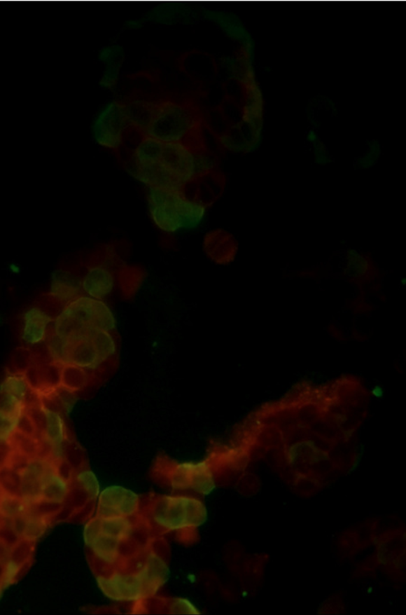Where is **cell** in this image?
Returning a JSON list of instances; mask_svg holds the SVG:
<instances>
[{"label": "cell", "instance_id": "7", "mask_svg": "<svg viewBox=\"0 0 406 615\" xmlns=\"http://www.w3.org/2000/svg\"><path fill=\"white\" fill-rule=\"evenodd\" d=\"M190 127L186 109L172 103L158 104L155 118L146 131L149 137L165 143H179Z\"/></svg>", "mask_w": 406, "mask_h": 615}, {"label": "cell", "instance_id": "11", "mask_svg": "<svg viewBox=\"0 0 406 615\" xmlns=\"http://www.w3.org/2000/svg\"><path fill=\"white\" fill-rule=\"evenodd\" d=\"M60 363H48L40 361H29L23 371L27 383L38 394L40 399L55 392L61 384V371L58 368Z\"/></svg>", "mask_w": 406, "mask_h": 615}, {"label": "cell", "instance_id": "28", "mask_svg": "<svg viewBox=\"0 0 406 615\" xmlns=\"http://www.w3.org/2000/svg\"><path fill=\"white\" fill-rule=\"evenodd\" d=\"M78 481L83 488L91 495L92 497H97L99 493V484L93 473L85 471L78 475Z\"/></svg>", "mask_w": 406, "mask_h": 615}, {"label": "cell", "instance_id": "25", "mask_svg": "<svg viewBox=\"0 0 406 615\" xmlns=\"http://www.w3.org/2000/svg\"><path fill=\"white\" fill-rule=\"evenodd\" d=\"M346 270L351 272L363 273L368 268V261L355 249H349L346 254Z\"/></svg>", "mask_w": 406, "mask_h": 615}, {"label": "cell", "instance_id": "12", "mask_svg": "<svg viewBox=\"0 0 406 615\" xmlns=\"http://www.w3.org/2000/svg\"><path fill=\"white\" fill-rule=\"evenodd\" d=\"M174 488H192L199 493L207 495L214 488V481L205 464H181L172 476Z\"/></svg>", "mask_w": 406, "mask_h": 615}, {"label": "cell", "instance_id": "8", "mask_svg": "<svg viewBox=\"0 0 406 615\" xmlns=\"http://www.w3.org/2000/svg\"><path fill=\"white\" fill-rule=\"evenodd\" d=\"M129 121L127 107L118 102H112L95 118L93 134L95 142L106 148H118L121 146L122 133Z\"/></svg>", "mask_w": 406, "mask_h": 615}, {"label": "cell", "instance_id": "9", "mask_svg": "<svg viewBox=\"0 0 406 615\" xmlns=\"http://www.w3.org/2000/svg\"><path fill=\"white\" fill-rule=\"evenodd\" d=\"M97 582L104 595L116 601H134L150 595L141 573L136 576L115 574L110 578L98 577Z\"/></svg>", "mask_w": 406, "mask_h": 615}, {"label": "cell", "instance_id": "3", "mask_svg": "<svg viewBox=\"0 0 406 615\" xmlns=\"http://www.w3.org/2000/svg\"><path fill=\"white\" fill-rule=\"evenodd\" d=\"M49 350L55 362L95 368L115 354V344L108 331H91L59 338L54 334Z\"/></svg>", "mask_w": 406, "mask_h": 615}, {"label": "cell", "instance_id": "13", "mask_svg": "<svg viewBox=\"0 0 406 615\" xmlns=\"http://www.w3.org/2000/svg\"><path fill=\"white\" fill-rule=\"evenodd\" d=\"M55 467L43 458H33L20 472V492L27 500H41L43 482Z\"/></svg>", "mask_w": 406, "mask_h": 615}, {"label": "cell", "instance_id": "26", "mask_svg": "<svg viewBox=\"0 0 406 615\" xmlns=\"http://www.w3.org/2000/svg\"><path fill=\"white\" fill-rule=\"evenodd\" d=\"M24 509V506L22 501L16 497H3L2 500L0 501V510L8 518H15L22 515Z\"/></svg>", "mask_w": 406, "mask_h": 615}, {"label": "cell", "instance_id": "14", "mask_svg": "<svg viewBox=\"0 0 406 615\" xmlns=\"http://www.w3.org/2000/svg\"><path fill=\"white\" fill-rule=\"evenodd\" d=\"M52 318L39 308H31L23 317L22 339L29 345H36L45 340Z\"/></svg>", "mask_w": 406, "mask_h": 615}, {"label": "cell", "instance_id": "22", "mask_svg": "<svg viewBox=\"0 0 406 615\" xmlns=\"http://www.w3.org/2000/svg\"><path fill=\"white\" fill-rule=\"evenodd\" d=\"M86 384L85 372L82 368L71 364H64L61 370V385L67 390L81 389Z\"/></svg>", "mask_w": 406, "mask_h": 615}, {"label": "cell", "instance_id": "36", "mask_svg": "<svg viewBox=\"0 0 406 615\" xmlns=\"http://www.w3.org/2000/svg\"><path fill=\"white\" fill-rule=\"evenodd\" d=\"M346 244V240H344V239L341 240L340 244Z\"/></svg>", "mask_w": 406, "mask_h": 615}, {"label": "cell", "instance_id": "19", "mask_svg": "<svg viewBox=\"0 0 406 615\" xmlns=\"http://www.w3.org/2000/svg\"><path fill=\"white\" fill-rule=\"evenodd\" d=\"M67 495L66 482L55 469L46 478L41 488V500L48 504L62 503Z\"/></svg>", "mask_w": 406, "mask_h": 615}, {"label": "cell", "instance_id": "5", "mask_svg": "<svg viewBox=\"0 0 406 615\" xmlns=\"http://www.w3.org/2000/svg\"><path fill=\"white\" fill-rule=\"evenodd\" d=\"M132 533V524L127 518L98 516L86 525L85 540L95 555L106 562H115L119 555L120 544Z\"/></svg>", "mask_w": 406, "mask_h": 615}, {"label": "cell", "instance_id": "27", "mask_svg": "<svg viewBox=\"0 0 406 615\" xmlns=\"http://www.w3.org/2000/svg\"><path fill=\"white\" fill-rule=\"evenodd\" d=\"M47 528V523L42 518H27L26 528L24 530V536L29 540H36L44 534Z\"/></svg>", "mask_w": 406, "mask_h": 615}, {"label": "cell", "instance_id": "10", "mask_svg": "<svg viewBox=\"0 0 406 615\" xmlns=\"http://www.w3.org/2000/svg\"><path fill=\"white\" fill-rule=\"evenodd\" d=\"M139 500L136 494L122 487L104 489L99 497L98 516L127 518L137 511Z\"/></svg>", "mask_w": 406, "mask_h": 615}, {"label": "cell", "instance_id": "30", "mask_svg": "<svg viewBox=\"0 0 406 615\" xmlns=\"http://www.w3.org/2000/svg\"><path fill=\"white\" fill-rule=\"evenodd\" d=\"M16 430L23 433L24 435L34 436V438H35L36 432H38L35 424H34L31 418H30L29 415H27V412L24 410L23 413L20 415V417H18Z\"/></svg>", "mask_w": 406, "mask_h": 615}, {"label": "cell", "instance_id": "1", "mask_svg": "<svg viewBox=\"0 0 406 615\" xmlns=\"http://www.w3.org/2000/svg\"><path fill=\"white\" fill-rule=\"evenodd\" d=\"M132 175L149 188L183 189L198 173L197 158L180 143L146 138L134 152Z\"/></svg>", "mask_w": 406, "mask_h": 615}, {"label": "cell", "instance_id": "16", "mask_svg": "<svg viewBox=\"0 0 406 615\" xmlns=\"http://www.w3.org/2000/svg\"><path fill=\"white\" fill-rule=\"evenodd\" d=\"M124 50L120 46H110L100 51L98 58L106 64V69L100 80L102 88L113 89L118 82L120 67L124 62Z\"/></svg>", "mask_w": 406, "mask_h": 615}, {"label": "cell", "instance_id": "20", "mask_svg": "<svg viewBox=\"0 0 406 615\" xmlns=\"http://www.w3.org/2000/svg\"><path fill=\"white\" fill-rule=\"evenodd\" d=\"M157 106L158 104L144 102V101H135L131 103L126 106L129 121H131L135 127L146 131L155 118Z\"/></svg>", "mask_w": 406, "mask_h": 615}, {"label": "cell", "instance_id": "34", "mask_svg": "<svg viewBox=\"0 0 406 615\" xmlns=\"http://www.w3.org/2000/svg\"><path fill=\"white\" fill-rule=\"evenodd\" d=\"M8 269L13 275H20L21 272V267L17 263H11Z\"/></svg>", "mask_w": 406, "mask_h": 615}, {"label": "cell", "instance_id": "21", "mask_svg": "<svg viewBox=\"0 0 406 615\" xmlns=\"http://www.w3.org/2000/svg\"><path fill=\"white\" fill-rule=\"evenodd\" d=\"M44 407V406H43ZM46 422L43 434L49 444L59 445L64 441V423L60 415L45 408Z\"/></svg>", "mask_w": 406, "mask_h": 615}, {"label": "cell", "instance_id": "31", "mask_svg": "<svg viewBox=\"0 0 406 615\" xmlns=\"http://www.w3.org/2000/svg\"><path fill=\"white\" fill-rule=\"evenodd\" d=\"M14 448L9 439H0V469L8 466Z\"/></svg>", "mask_w": 406, "mask_h": 615}, {"label": "cell", "instance_id": "29", "mask_svg": "<svg viewBox=\"0 0 406 615\" xmlns=\"http://www.w3.org/2000/svg\"><path fill=\"white\" fill-rule=\"evenodd\" d=\"M16 418L8 416L0 411V439H8L16 430Z\"/></svg>", "mask_w": 406, "mask_h": 615}, {"label": "cell", "instance_id": "23", "mask_svg": "<svg viewBox=\"0 0 406 615\" xmlns=\"http://www.w3.org/2000/svg\"><path fill=\"white\" fill-rule=\"evenodd\" d=\"M9 441L15 450L21 452L30 458H35L38 451V445L34 436L23 434L18 430H15L9 436Z\"/></svg>", "mask_w": 406, "mask_h": 615}, {"label": "cell", "instance_id": "37", "mask_svg": "<svg viewBox=\"0 0 406 615\" xmlns=\"http://www.w3.org/2000/svg\"><path fill=\"white\" fill-rule=\"evenodd\" d=\"M0 321H1V318H0Z\"/></svg>", "mask_w": 406, "mask_h": 615}, {"label": "cell", "instance_id": "2", "mask_svg": "<svg viewBox=\"0 0 406 615\" xmlns=\"http://www.w3.org/2000/svg\"><path fill=\"white\" fill-rule=\"evenodd\" d=\"M150 217L159 229L168 233L198 228L205 219V205L190 201L180 190L149 188Z\"/></svg>", "mask_w": 406, "mask_h": 615}, {"label": "cell", "instance_id": "15", "mask_svg": "<svg viewBox=\"0 0 406 615\" xmlns=\"http://www.w3.org/2000/svg\"><path fill=\"white\" fill-rule=\"evenodd\" d=\"M113 284L112 273L104 267L97 266L89 269L83 279L82 287L89 297L102 300L112 292Z\"/></svg>", "mask_w": 406, "mask_h": 615}, {"label": "cell", "instance_id": "6", "mask_svg": "<svg viewBox=\"0 0 406 615\" xmlns=\"http://www.w3.org/2000/svg\"><path fill=\"white\" fill-rule=\"evenodd\" d=\"M153 519L160 527L178 530L200 527L207 519L202 502L187 497H164L157 501Z\"/></svg>", "mask_w": 406, "mask_h": 615}, {"label": "cell", "instance_id": "24", "mask_svg": "<svg viewBox=\"0 0 406 615\" xmlns=\"http://www.w3.org/2000/svg\"><path fill=\"white\" fill-rule=\"evenodd\" d=\"M24 410V405L14 396L0 393V411L8 416L16 418L20 417Z\"/></svg>", "mask_w": 406, "mask_h": 615}, {"label": "cell", "instance_id": "32", "mask_svg": "<svg viewBox=\"0 0 406 615\" xmlns=\"http://www.w3.org/2000/svg\"><path fill=\"white\" fill-rule=\"evenodd\" d=\"M175 607L181 608L180 609L179 614H198L195 608H193L192 605L190 604L189 602L184 601V600H179L177 601V604L174 605Z\"/></svg>", "mask_w": 406, "mask_h": 615}, {"label": "cell", "instance_id": "35", "mask_svg": "<svg viewBox=\"0 0 406 615\" xmlns=\"http://www.w3.org/2000/svg\"><path fill=\"white\" fill-rule=\"evenodd\" d=\"M126 26L137 29V27H141V22H139V21H129V22L126 23Z\"/></svg>", "mask_w": 406, "mask_h": 615}, {"label": "cell", "instance_id": "4", "mask_svg": "<svg viewBox=\"0 0 406 615\" xmlns=\"http://www.w3.org/2000/svg\"><path fill=\"white\" fill-rule=\"evenodd\" d=\"M115 318L106 303L91 297L71 301L55 322V334L59 338L91 331H111L115 328Z\"/></svg>", "mask_w": 406, "mask_h": 615}, {"label": "cell", "instance_id": "18", "mask_svg": "<svg viewBox=\"0 0 406 615\" xmlns=\"http://www.w3.org/2000/svg\"><path fill=\"white\" fill-rule=\"evenodd\" d=\"M80 284L78 279L62 270H55L52 275L50 294L60 301L74 300L78 297Z\"/></svg>", "mask_w": 406, "mask_h": 615}, {"label": "cell", "instance_id": "17", "mask_svg": "<svg viewBox=\"0 0 406 615\" xmlns=\"http://www.w3.org/2000/svg\"><path fill=\"white\" fill-rule=\"evenodd\" d=\"M0 393L14 396L23 403L24 408L36 404V401H34V399H40L27 383L23 372H12L8 374L0 385Z\"/></svg>", "mask_w": 406, "mask_h": 615}, {"label": "cell", "instance_id": "33", "mask_svg": "<svg viewBox=\"0 0 406 615\" xmlns=\"http://www.w3.org/2000/svg\"><path fill=\"white\" fill-rule=\"evenodd\" d=\"M27 518L24 516H18L14 518L13 528L17 534H23L24 528H26Z\"/></svg>", "mask_w": 406, "mask_h": 615}]
</instances>
